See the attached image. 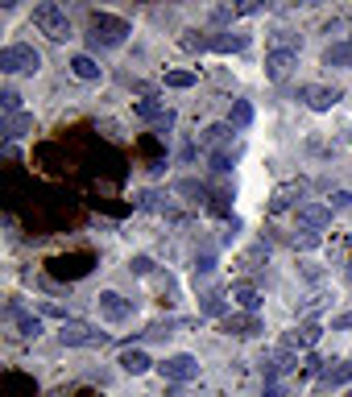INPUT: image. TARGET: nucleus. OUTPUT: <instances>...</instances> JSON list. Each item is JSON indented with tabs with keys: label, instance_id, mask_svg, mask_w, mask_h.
Wrapping results in <instances>:
<instances>
[{
	"label": "nucleus",
	"instance_id": "aec40b11",
	"mask_svg": "<svg viewBox=\"0 0 352 397\" xmlns=\"http://www.w3.org/2000/svg\"><path fill=\"white\" fill-rule=\"evenodd\" d=\"M294 195H303V187H278L274 190V199H270V215H282V211H290L294 207Z\"/></svg>",
	"mask_w": 352,
	"mask_h": 397
},
{
	"label": "nucleus",
	"instance_id": "7ed1b4c3",
	"mask_svg": "<svg viewBox=\"0 0 352 397\" xmlns=\"http://www.w3.org/2000/svg\"><path fill=\"white\" fill-rule=\"evenodd\" d=\"M133 29L117 13H92V46H124Z\"/></svg>",
	"mask_w": 352,
	"mask_h": 397
},
{
	"label": "nucleus",
	"instance_id": "2eb2a0df",
	"mask_svg": "<svg viewBox=\"0 0 352 397\" xmlns=\"http://www.w3.org/2000/svg\"><path fill=\"white\" fill-rule=\"evenodd\" d=\"M233 303L240 306V310H249V315H257V310H261V290L253 285V281H236V285H233Z\"/></svg>",
	"mask_w": 352,
	"mask_h": 397
},
{
	"label": "nucleus",
	"instance_id": "20e7f679",
	"mask_svg": "<svg viewBox=\"0 0 352 397\" xmlns=\"http://www.w3.org/2000/svg\"><path fill=\"white\" fill-rule=\"evenodd\" d=\"M0 70H4V75H38V70H42V54L33 46H25V42L4 46L0 50Z\"/></svg>",
	"mask_w": 352,
	"mask_h": 397
},
{
	"label": "nucleus",
	"instance_id": "412c9836",
	"mask_svg": "<svg viewBox=\"0 0 352 397\" xmlns=\"http://www.w3.org/2000/svg\"><path fill=\"white\" fill-rule=\"evenodd\" d=\"M324 62L328 67H352V42H331L324 50Z\"/></svg>",
	"mask_w": 352,
	"mask_h": 397
},
{
	"label": "nucleus",
	"instance_id": "9d476101",
	"mask_svg": "<svg viewBox=\"0 0 352 397\" xmlns=\"http://www.w3.org/2000/svg\"><path fill=\"white\" fill-rule=\"evenodd\" d=\"M319 335H324V327L319 323H303L299 331H290V335H282V352H290V356H299V352L315 348L319 344Z\"/></svg>",
	"mask_w": 352,
	"mask_h": 397
},
{
	"label": "nucleus",
	"instance_id": "1a4fd4ad",
	"mask_svg": "<svg viewBox=\"0 0 352 397\" xmlns=\"http://www.w3.org/2000/svg\"><path fill=\"white\" fill-rule=\"evenodd\" d=\"M95 306H100V319H108V323H124V319L133 315V298H124L117 290H104V294L95 298Z\"/></svg>",
	"mask_w": 352,
	"mask_h": 397
},
{
	"label": "nucleus",
	"instance_id": "f03ea898",
	"mask_svg": "<svg viewBox=\"0 0 352 397\" xmlns=\"http://www.w3.org/2000/svg\"><path fill=\"white\" fill-rule=\"evenodd\" d=\"M58 339H63L67 348H104V344H108V331H100L95 323H83V319H63Z\"/></svg>",
	"mask_w": 352,
	"mask_h": 397
},
{
	"label": "nucleus",
	"instance_id": "6e6552de",
	"mask_svg": "<svg viewBox=\"0 0 352 397\" xmlns=\"http://www.w3.org/2000/svg\"><path fill=\"white\" fill-rule=\"evenodd\" d=\"M294 67H299V54H294V50H270V54H265V79H270V83H286V79L294 75Z\"/></svg>",
	"mask_w": 352,
	"mask_h": 397
},
{
	"label": "nucleus",
	"instance_id": "f3484780",
	"mask_svg": "<svg viewBox=\"0 0 352 397\" xmlns=\"http://www.w3.org/2000/svg\"><path fill=\"white\" fill-rule=\"evenodd\" d=\"M120 369H124L129 376H141V373L154 369V360H149L141 348H124V352H120Z\"/></svg>",
	"mask_w": 352,
	"mask_h": 397
},
{
	"label": "nucleus",
	"instance_id": "ddd939ff",
	"mask_svg": "<svg viewBox=\"0 0 352 397\" xmlns=\"http://www.w3.org/2000/svg\"><path fill=\"white\" fill-rule=\"evenodd\" d=\"M199 145H203L208 153H228V149H233V124H208Z\"/></svg>",
	"mask_w": 352,
	"mask_h": 397
},
{
	"label": "nucleus",
	"instance_id": "7c9ffc66",
	"mask_svg": "<svg viewBox=\"0 0 352 397\" xmlns=\"http://www.w3.org/2000/svg\"><path fill=\"white\" fill-rule=\"evenodd\" d=\"M211 170L228 174V170H233V149H228V153H211Z\"/></svg>",
	"mask_w": 352,
	"mask_h": 397
},
{
	"label": "nucleus",
	"instance_id": "c756f323",
	"mask_svg": "<svg viewBox=\"0 0 352 397\" xmlns=\"http://www.w3.org/2000/svg\"><path fill=\"white\" fill-rule=\"evenodd\" d=\"M228 199H233L228 190H215V195H211V203H208V207L215 211V215H228Z\"/></svg>",
	"mask_w": 352,
	"mask_h": 397
},
{
	"label": "nucleus",
	"instance_id": "dca6fc26",
	"mask_svg": "<svg viewBox=\"0 0 352 397\" xmlns=\"http://www.w3.org/2000/svg\"><path fill=\"white\" fill-rule=\"evenodd\" d=\"M352 381V360H340V364H328L324 373H319V389H340V385H348Z\"/></svg>",
	"mask_w": 352,
	"mask_h": 397
},
{
	"label": "nucleus",
	"instance_id": "39448f33",
	"mask_svg": "<svg viewBox=\"0 0 352 397\" xmlns=\"http://www.w3.org/2000/svg\"><path fill=\"white\" fill-rule=\"evenodd\" d=\"M299 99H303L311 112H331V108L344 99V92H340V87H328V83H303V87H299Z\"/></svg>",
	"mask_w": 352,
	"mask_h": 397
},
{
	"label": "nucleus",
	"instance_id": "2f4dec72",
	"mask_svg": "<svg viewBox=\"0 0 352 397\" xmlns=\"http://www.w3.org/2000/svg\"><path fill=\"white\" fill-rule=\"evenodd\" d=\"M211 269H215V257H195V278H199V273L208 278Z\"/></svg>",
	"mask_w": 352,
	"mask_h": 397
},
{
	"label": "nucleus",
	"instance_id": "4be33fe9",
	"mask_svg": "<svg viewBox=\"0 0 352 397\" xmlns=\"http://www.w3.org/2000/svg\"><path fill=\"white\" fill-rule=\"evenodd\" d=\"M29 129H33V116H29V112H17V116H4V137H9V141L25 137Z\"/></svg>",
	"mask_w": 352,
	"mask_h": 397
},
{
	"label": "nucleus",
	"instance_id": "6ab92c4d",
	"mask_svg": "<svg viewBox=\"0 0 352 397\" xmlns=\"http://www.w3.org/2000/svg\"><path fill=\"white\" fill-rule=\"evenodd\" d=\"M9 315L17 319V331H21L25 339H38V335H42V319H38V315H21L17 303H9Z\"/></svg>",
	"mask_w": 352,
	"mask_h": 397
},
{
	"label": "nucleus",
	"instance_id": "b1692460",
	"mask_svg": "<svg viewBox=\"0 0 352 397\" xmlns=\"http://www.w3.org/2000/svg\"><path fill=\"white\" fill-rule=\"evenodd\" d=\"M199 310H203L208 319H220V323L228 319V315H224V298H220V294H203V298H199Z\"/></svg>",
	"mask_w": 352,
	"mask_h": 397
},
{
	"label": "nucleus",
	"instance_id": "f257e3e1",
	"mask_svg": "<svg viewBox=\"0 0 352 397\" xmlns=\"http://www.w3.org/2000/svg\"><path fill=\"white\" fill-rule=\"evenodd\" d=\"M33 25L46 33L50 42H67L70 38V17L63 4H54V0H42V4H33Z\"/></svg>",
	"mask_w": 352,
	"mask_h": 397
},
{
	"label": "nucleus",
	"instance_id": "cd10ccee",
	"mask_svg": "<svg viewBox=\"0 0 352 397\" xmlns=\"http://www.w3.org/2000/svg\"><path fill=\"white\" fill-rule=\"evenodd\" d=\"M129 273H137V278H149V273H154V257H145V253L129 257Z\"/></svg>",
	"mask_w": 352,
	"mask_h": 397
},
{
	"label": "nucleus",
	"instance_id": "bb28decb",
	"mask_svg": "<svg viewBox=\"0 0 352 397\" xmlns=\"http://www.w3.org/2000/svg\"><path fill=\"white\" fill-rule=\"evenodd\" d=\"M178 42H183V50H191V54H195V50H208V38H203L199 29H183Z\"/></svg>",
	"mask_w": 352,
	"mask_h": 397
},
{
	"label": "nucleus",
	"instance_id": "9b49d317",
	"mask_svg": "<svg viewBox=\"0 0 352 397\" xmlns=\"http://www.w3.org/2000/svg\"><path fill=\"white\" fill-rule=\"evenodd\" d=\"M331 224V207L324 203H299V228L303 232H324Z\"/></svg>",
	"mask_w": 352,
	"mask_h": 397
},
{
	"label": "nucleus",
	"instance_id": "a211bd4d",
	"mask_svg": "<svg viewBox=\"0 0 352 397\" xmlns=\"http://www.w3.org/2000/svg\"><path fill=\"white\" fill-rule=\"evenodd\" d=\"M70 70H75V79H83V83H100V75H104L92 54H75V58H70Z\"/></svg>",
	"mask_w": 352,
	"mask_h": 397
},
{
	"label": "nucleus",
	"instance_id": "a878e982",
	"mask_svg": "<svg viewBox=\"0 0 352 397\" xmlns=\"http://www.w3.org/2000/svg\"><path fill=\"white\" fill-rule=\"evenodd\" d=\"M0 108H4V116H17L21 112V95L13 92V87H4L0 92Z\"/></svg>",
	"mask_w": 352,
	"mask_h": 397
},
{
	"label": "nucleus",
	"instance_id": "4468645a",
	"mask_svg": "<svg viewBox=\"0 0 352 397\" xmlns=\"http://www.w3.org/2000/svg\"><path fill=\"white\" fill-rule=\"evenodd\" d=\"M208 50L211 54H240V50H249V38H245V33H233V29H228V33H211Z\"/></svg>",
	"mask_w": 352,
	"mask_h": 397
},
{
	"label": "nucleus",
	"instance_id": "72a5a7b5",
	"mask_svg": "<svg viewBox=\"0 0 352 397\" xmlns=\"http://www.w3.org/2000/svg\"><path fill=\"white\" fill-rule=\"evenodd\" d=\"M315 240H319V236H315V232H303V236H294V249H311Z\"/></svg>",
	"mask_w": 352,
	"mask_h": 397
},
{
	"label": "nucleus",
	"instance_id": "f8f14e48",
	"mask_svg": "<svg viewBox=\"0 0 352 397\" xmlns=\"http://www.w3.org/2000/svg\"><path fill=\"white\" fill-rule=\"evenodd\" d=\"M137 116L141 120H154V124H158V129H170V124H174V112H170V108H166L162 99H154V95H145V99H137Z\"/></svg>",
	"mask_w": 352,
	"mask_h": 397
},
{
	"label": "nucleus",
	"instance_id": "5701e85b",
	"mask_svg": "<svg viewBox=\"0 0 352 397\" xmlns=\"http://www.w3.org/2000/svg\"><path fill=\"white\" fill-rule=\"evenodd\" d=\"M228 124H233V129H249V124H253V104H249V99H236L233 112H228Z\"/></svg>",
	"mask_w": 352,
	"mask_h": 397
},
{
	"label": "nucleus",
	"instance_id": "473e14b6",
	"mask_svg": "<svg viewBox=\"0 0 352 397\" xmlns=\"http://www.w3.org/2000/svg\"><path fill=\"white\" fill-rule=\"evenodd\" d=\"M331 331H352V310L340 315V319H331Z\"/></svg>",
	"mask_w": 352,
	"mask_h": 397
},
{
	"label": "nucleus",
	"instance_id": "0eeeda50",
	"mask_svg": "<svg viewBox=\"0 0 352 397\" xmlns=\"http://www.w3.org/2000/svg\"><path fill=\"white\" fill-rule=\"evenodd\" d=\"M220 331H224V335H236V339H257L261 331H265V323H261V315L236 310V315H228V319L220 323Z\"/></svg>",
	"mask_w": 352,
	"mask_h": 397
},
{
	"label": "nucleus",
	"instance_id": "c85d7f7f",
	"mask_svg": "<svg viewBox=\"0 0 352 397\" xmlns=\"http://www.w3.org/2000/svg\"><path fill=\"white\" fill-rule=\"evenodd\" d=\"M274 50H294V54H299V38H294L290 29H278V33H274Z\"/></svg>",
	"mask_w": 352,
	"mask_h": 397
},
{
	"label": "nucleus",
	"instance_id": "393cba45",
	"mask_svg": "<svg viewBox=\"0 0 352 397\" xmlns=\"http://www.w3.org/2000/svg\"><path fill=\"white\" fill-rule=\"evenodd\" d=\"M166 87H174V92L195 87V70H170V75H166Z\"/></svg>",
	"mask_w": 352,
	"mask_h": 397
},
{
	"label": "nucleus",
	"instance_id": "423d86ee",
	"mask_svg": "<svg viewBox=\"0 0 352 397\" xmlns=\"http://www.w3.org/2000/svg\"><path fill=\"white\" fill-rule=\"evenodd\" d=\"M158 369H162L166 381H174V385H187V381H195V376H199V360H195L191 352H174V356H166Z\"/></svg>",
	"mask_w": 352,
	"mask_h": 397
}]
</instances>
